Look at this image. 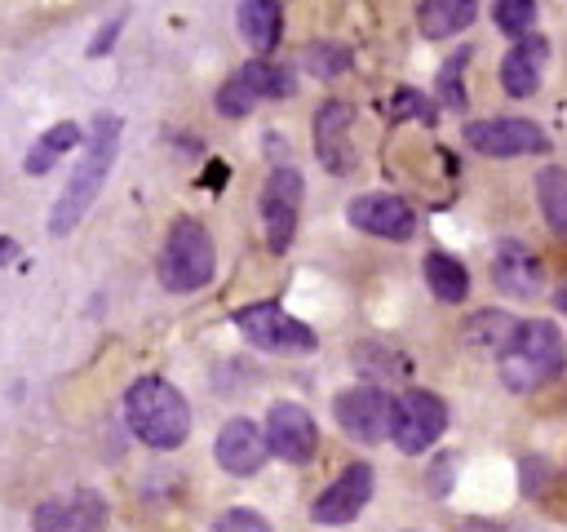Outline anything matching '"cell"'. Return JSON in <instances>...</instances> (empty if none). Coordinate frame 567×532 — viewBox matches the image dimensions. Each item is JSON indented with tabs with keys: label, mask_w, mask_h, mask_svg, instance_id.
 I'll return each instance as SVG.
<instances>
[{
	"label": "cell",
	"mask_w": 567,
	"mask_h": 532,
	"mask_svg": "<svg viewBox=\"0 0 567 532\" xmlns=\"http://www.w3.org/2000/svg\"><path fill=\"white\" fill-rule=\"evenodd\" d=\"M474 18H478V0H421V9H416V22H421V31L430 40L456 35Z\"/></svg>",
	"instance_id": "obj_19"
},
{
	"label": "cell",
	"mask_w": 567,
	"mask_h": 532,
	"mask_svg": "<svg viewBox=\"0 0 567 532\" xmlns=\"http://www.w3.org/2000/svg\"><path fill=\"white\" fill-rule=\"evenodd\" d=\"M120 27H124V13H120V18H111V22L102 27V35H97V40L89 44V58H102V53H106V49L115 44V35H120Z\"/></svg>",
	"instance_id": "obj_31"
},
{
	"label": "cell",
	"mask_w": 567,
	"mask_h": 532,
	"mask_svg": "<svg viewBox=\"0 0 567 532\" xmlns=\"http://www.w3.org/2000/svg\"><path fill=\"white\" fill-rule=\"evenodd\" d=\"M501 355V381L509 390H536L545 381H554L567 364V350H563V337L549 319H527V324H514V332L505 337V346L496 350Z\"/></svg>",
	"instance_id": "obj_3"
},
{
	"label": "cell",
	"mask_w": 567,
	"mask_h": 532,
	"mask_svg": "<svg viewBox=\"0 0 567 532\" xmlns=\"http://www.w3.org/2000/svg\"><path fill=\"white\" fill-rule=\"evenodd\" d=\"M13 257H18V244H13L9 235H0V266H4V262H13Z\"/></svg>",
	"instance_id": "obj_32"
},
{
	"label": "cell",
	"mask_w": 567,
	"mask_h": 532,
	"mask_svg": "<svg viewBox=\"0 0 567 532\" xmlns=\"http://www.w3.org/2000/svg\"><path fill=\"white\" fill-rule=\"evenodd\" d=\"M213 528H217V532H235V528H244V532H266L270 523H266V514H257V510H226V514L213 519Z\"/></svg>",
	"instance_id": "obj_30"
},
{
	"label": "cell",
	"mask_w": 567,
	"mask_h": 532,
	"mask_svg": "<svg viewBox=\"0 0 567 532\" xmlns=\"http://www.w3.org/2000/svg\"><path fill=\"white\" fill-rule=\"evenodd\" d=\"M75 142H80V124H75V120H58V124L44 129V137L27 151V173H31V177L49 173V168L58 164V155H66Z\"/></svg>",
	"instance_id": "obj_23"
},
{
	"label": "cell",
	"mask_w": 567,
	"mask_h": 532,
	"mask_svg": "<svg viewBox=\"0 0 567 532\" xmlns=\"http://www.w3.org/2000/svg\"><path fill=\"white\" fill-rule=\"evenodd\" d=\"M368 497H372V466L354 461V466H346L319 492V501L310 505V519L315 523H350V519H359V510L368 505Z\"/></svg>",
	"instance_id": "obj_13"
},
{
	"label": "cell",
	"mask_w": 567,
	"mask_h": 532,
	"mask_svg": "<svg viewBox=\"0 0 567 532\" xmlns=\"http://www.w3.org/2000/svg\"><path fill=\"white\" fill-rule=\"evenodd\" d=\"M106 501L97 497V492H89V488H80V492H71L66 501H44L35 514H31V523L35 528H66V532H84V528H102L106 523Z\"/></svg>",
	"instance_id": "obj_17"
},
{
	"label": "cell",
	"mask_w": 567,
	"mask_h": 532,
	"mask_svg": "<svg viewBox=\"0 0 567 532\" xmlns=\"http://www.w3.org/2000/svg\"><path fill=\"white\" fill-rule=\"evenodd\" d=\"M301 66L319 80H337L341 71H350V49L341 44H306L301 49Z\"/></svg>",
	"instance_id": "obj_24"
},
{
	"label": "cell",
	"mask_w": 567,
	"mask_h": 532,
	"mask_svg": "<svg viewBox=\"0 0 567 532\" xmlns=\"http://www.w3.org/2000/svg\"><path fill=\"white\" fill-rule=\"evenodd\" d=\"M536 200H540V213L549 222V231L567 244V173L563 168H540L536 173Z\"/></svg>",
	"instance_id": "obj_22"
},
{
	"label": "cell",
	"mask_w": 567,
	"mask_h": 532,
	"mask_svg": "<svg viewBox=\"0 0 567 532\" xmlns=\"http://www.w3.org/2000/svg\"><path fill=\"white\" fill-rule=\"evenodd\" d=\"M403 115L434 124V106H430V98L416 93V89H399V93H394V102H390V120H403Z\"/></svg>",
	"instance_id": "obj_29"
},
{
	"label": "cell",
	"mask_w": 567,
	"mask_h": 532,
	"mask_svg": "<svg viewBox=\"0 0 567 532\" xmlns=\"http://www.w3.org/2000/svg\"><path fill=\"white\" fill-rule=\"evenodd\" d=\"M213 270H217L213 235L204 231V222L177 217L168 226V239H164V253H159V284L168 293H195L213 279Z\"/></svg>",
	"instance_id": "obj_4"
},
{
	"label": "cell",
	"mask_w": 567,
	"mask_h": 532,
	"mask_svg": "<svg viewBox=\"0 0 567 532\" xmlns=\"http://www.w3.org/2000/svg\"><path fill=\"white\" fill-rule=\"evenodd\" d=\"M346 217H350V226H359L368 235H381V239H412V231H416L412 204L399 200V195H390V191L354 195L346 204Z\"/></svg>",
	"instance_id": "obj_11"
},
{
	"label": "cell",
	"mask_w": 567,
	"mask_h": 532,
	"mask_svg": "<svg viewBox=\"0 0 567 532\" xmlns=\"http://www.w3.org/2000/svg\"><path fill=\"white\" fill-rule=\"evenodd\" d=\"M239 80L257 93V102H261V98H292V93H297L292 66H279V62H266V58L244 62V66H239Z\"/></svg>",
	"instance_id": "obj_21"
},
{
	"label": "cell",
	"mask_w": 567,
	"mask_h": 532,
	"mask_svg": "<svg viewBox=\"0 0 567 532\" xmlns=\"http://www.w3.org/2000/svg\"><path fill=\"white\" fill-rule=\"evenodd\" d=\"M492 18H496V27H501L505 35H523V31H532V22H536V0H496Z\"/></svg>",
	"instance_id": "obj_27"
},
{
	"label": "cell",
	"mask_w": 567,
	"mask_h": 532,
	"mask_svg": "<svg viewBox=\"0 0 567 532\" xmlns=\"http://www.w3.org/2000/svg\"><path fill=\"white\" fill-rule=\"evenodd\" d=\"M545 58H549V44L532 31L514 35V49L501 58V84L509 98H532L540 89V75H545Z\"/></svg>",
	"instance_id": "obj_16"
},
{
	"label": "cell",
	"mask_w": 567,
	"mask_h": 532,
	"mask_svg": "<svg viewBox=\"0 0 567 532\" xmlns=\"http://www.w3.org/2000/svg\"><path fill=\"white\" fill-rule=\"evenodd\" d=\"M235 328L270 355H306L319 346V332L310 324H301L297 315H288L279 301H252L235 310Z\"/></svg>",
	"instance_id": "obj_5"
},
{
	"label": "cell",
	"mask_w": 567,
	"mask_h": 532,
	"mask_svg": "<svg viewBox=\"0 0 567 532\" xmlns=\"http://www.w3.org/2000/svg\"><path fill=\"white\" fill-rule=\"evenodd\" d=\"M301 200H306V182H301L297 168H275L266 177V186H261V226H266L270 253H288V244L297 235Z\"/></svg>",
	"instance_id": "obj_7"
},
{
	"label": "cell",
	"mask_w": 567,
	"mask_h": 532,
	"mask_svg": "<svg viewBox=\"0 0 567 532\" xmlns=\"http://www.w3.org/2000/svg\"><path fill=\"white\" fill-rule=\"evenodd\" d=\"M350 129H354V106L332 98L315 111V155L328 173H350L354 168V142H350Z\"/></svg>",
	"instance_id": "obj_12"
},
{
	"label": "cell",
	"mask_w": 567,
	"mask_h": 532,
	"mask_svg": "<svg viewBox=\"0 0 567 532\" xmlns=\"http://www.w3.org/2000/svg\"><path fill=\"white\" fill-rule=\"evenodd\" d=\"M509 332H514V319L505 310H478L474 324H470V341L483 346V350H501Z\"/></svg>",
	"instance_id": "obj_25"
},
{
	"label": "cell",
	"mask_w": 567,
	"mask_h": 532,
	"mask_svg": "<svg viewBox=\"0 0 567 532\" xmlns=\"http://www.w3.org/2000/svg\"><path fill=\"white\" fill-rule=\"evenodd\" d=\"M239 31L257 53H270L284 35V9L279 0H239Z\"/></svg>",
	"instance_id": "obj_18"
},
{
	"label": "cell",
	"mask_w": 567,
	"mask_h": 532,
	"mask_svg": "<svg viewBox=\"0 0 567 532\" xmlns=\"http://www.w3.org/2000/svg\"><path fill=\"white\" fill-rule=\"evenodd\" d=\"M492 279H496V288H501V293H509V297L527 301V297H536V293H540L545 270H540V257H536L523 239H501V244H496V253H492Z\"/></svg>",
	"instance_id": "obj_15"
},
{
	"label": "cell",
	"mask_w": 567,
	"mask_h": 532,
	"mask_svg": "<svg viewBox=\"0 0 567 532\" xmlns=\"http://www.w3.org/2000/svg\"><path fill=\"white\" fill-rule=\"evenodd\" d=\"M465 142L478 155L492 160H509V155H540L549 151V137L540 124L518 120V115H492V120H470L465 124Z\"/></svg>",
	"instance_id": "obj_6"
},
{
	"label": "cell",
	"mask_w": 567,
	"mask_h": 532,
	"mask_svg": "<svg viewBox=\"0 0 567 532\" xmlns=\"http://www.w3.org/2000/svg\"><path fill=\"white\" fill-rule=\"evenodd\" d=\"M425 284H430V293L439 301H452V306L470 297V270L447 253H430L425 257Z\"/></svg>",
	"instance_id": "obj_20"
},
{
	"label": "cell",
	"mask_w": 567,
	"mask_h": 532,
	"mask_svg": "<svg viewBox=\"0 0 567 532\" xmlns=\"http://www.w3.org/2000/svg\"><path fill=\"white\" fill-rule=\"evenodd\" d=\"M266 448L288 466H306L315 457V448H319L315 417L292 399L270 403V412H266Z\"/></svg>",
	"instance_id": "obj_10"
},
{
	"label": "cell",
	"mask_w": 567,
	"mask_h": 532,
	"mask_svg": "<svg viewBox=\"0 0 567 532\" xmlns=\"http://www.w3.org/2000/svg\"><path fill=\"white\" fill-rule=\"evenodd\" d=\"M252 106H257V93H252V89L239 80V71H235V75L217 89V111H221L226 120H239V115H248Z\"/></svg>",
	"instance_id": "obj_28"
},
{
	"label": "cell",
	"mask_w": 567,
	"mask_h": 532,
	"mask_svg": "<svg viewBox=\"0 0 567 532\" xmlns=\"http://www.w3.org/2000/svg\"><path fill=\"white\" fill-rule=\"evenodd\" d=\"M332 417L354 443H381L394 421V399L381 386H350L332 399Z\"/></svg>",
	"instance_id": "obj_8"
},
{
	"label": "cell",
	"mask_w": 567,
	"mask_h": 532,
	"mask_svg": "<svg viewBox=\"0 0 567 532\" xmlns=\"http://www.w3.org/2000/svg\"><path fill=\"white\" fill-rule=\"evenodd\" d=\"M465 62H470V49H461L456 58H447L443 62V71H439V102L443 106H452V111H461L465 106Z\"/></svg>",
	"instance_id": "obj_26"
},
{
	"label": "cell",
	"mask_w": 567,
	"mask_h": 532,
	"mask_svg": "<svg viewBox=\"0 0 567 532\" xmlns=\"http://www.w3.org/2000/svg\"><path fill=\"white\" fill-rule=\"evenodd\" d=\"M124 421L146 448H182L190 434V403L164 377H137L124 395Z\"/></svg>",
	"instance_id": "obj_2"
},
{
	"label": "cell",
	"mask_w": 567,
	"mask_h": 532,
	"mask_svg": "<svg viewBox=\"0 0 567 532\" xmlns=\"http://www.w3.org/2000/svg\"><path fill=\"white\" fill-rule=\"evenodd\" d=\"M554 301H558V310H563V315H567V284H563V288H558V293H554Z\"/></svg>",
	"instance_id": "obj_33"
},
{
	"label": "cell",
	"mask_w": 567,
	"mask_h": 532,
	"mask_svg": "<svg viewBox=\"0 0 567 532\" xmlns=\"http://www.w3.org/2000/svg\"><path fill=\"white\" fill-rule=\"evenodd\" d=\"M217 466L226 470V474H257L261 466H266V430L257 426V421H248V417H230L226 426H221V434H217Z\"/></svg>",
	"instance_id": "obj_14"
},
{
	"label": "cell",
	"mask_w": 567,
	"mask_h": 532,
	"mask_svg": "<svg viewBox=\"0 0 567 532\" xmlns=\"http://www.w3.org/2000/svg\"><path fill=\"white\" fill-rule=\"evenodd\" d=\"M115 155H120V115H97L93 133L84 137V151H80V160L66 177V191L49 208V222H44L49 235H71L80 226V217L93 208L97 191L106 186V173H111Z\"/></svg>",
	"instance_id": "obj_1"
},
{
	"label": "cell",
	"mask_w": 567,
	"mask_h": 532,
	"mask_svg": "<svg viewBox=\"0 0 567 532\" xmlns=\"http://www.w3.org/2000/svg\"><path fill=\"white\" fill-rule=\"evenodd\" d=\"M447 430V403L430 390H403L394 399V421H390V439L403 452H425L439 434Z\"/></svg>",
	"instance_id": "obj_9"
}]
</instances>
